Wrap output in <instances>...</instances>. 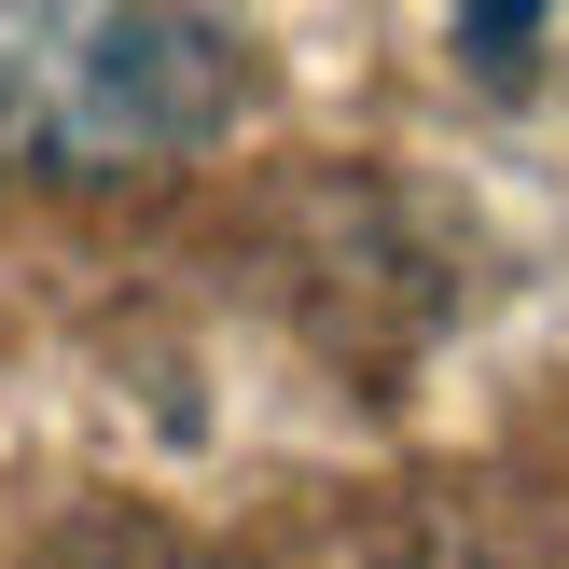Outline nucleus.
Segmentation results:
<instances>
[{"label": "nucleus", "mask_w": 569, "mask_h": 569, "mask_svg": "<svg viewBox=\"0 0 569 569\" xmlns=\"http://www.w3.org/2000/svg\"><path fill=\"white\" fill-rule=\"evenodd\" d=\"M528 28H542V0H459V42H472V70H515V56H528Z\"/></svg>", "instance_id": "f03ea898"}, {"label": "nucleus", "mask_w": 569, "mask_h": 569, "mask_svg": "<svg viewBox=\"0 0 569 569\" xmlns=\"http://www.w3.org/2000/svg\"><path fill=\"white\" fill-rule=\"evenodd\" d=\"M237 0H0V167H167L237 111Z\"/></svg>", "instance_id": "f257e3e1"}]
</instances>
